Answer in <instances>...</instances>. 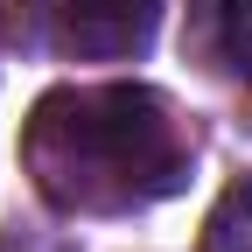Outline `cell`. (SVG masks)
<instances>
[{
  "mask_svg": "<svg viewBox=\"0 0 252 252\" xmlns=\"http://www.w3.org/2000/svg\"><path fill=\"white\" fill-rule=\"evenodd\" d=\"M189 126L147 84H56L21 126V161L63 217H133L189 175Z\"/></svg>",
  "mask_w": 252,
  "mask_h": 252,
  "instance_id": "cell-1",
  "label": "cell"
},
{
  "mask_svg": "<svg viewBox=\"0 0 252 252\" xmlns=\"http://www.w3.org/2000/svg\"><path fill=\"white\" fill-rule=\"evenodd\" d=\"M217 49L238 84H252V0H217Z\"/></svg>",
  "mask_w": 252,
  "mask_h": 252,
  "instance_id": "cell-4",
  "label": "cell"
},
{
  "mask_svg": "<svg viewBox=\"0 0 252 252\" xmlns=\"http://www.w3.org/2000/svg\"><path fill=\"white\" fill-rule=\"evenodd\" d=\"M56 49L77 63H126L154 42L161 0H49Z\"/></svg>",
  "mask_w": 252,
  "mask_h": 252,
  "instance_id": "cell-2",
  "label": "cell"
},
{
  "mask_svg": "<svg viewBox=\"0 0 252 252\" xmlns=\"http://www.w3.org/2000/svg\"><path fill=\"white\" fill-rule=\"evenodd\" d=\"M203 252H252V175L217 196L210 224H203Z\"/></svg>",
  "mask_w": 252,
  "mask_h": 252,
  "instance_id": "cell-3",
  "label": "cell"
}]
</instances>
